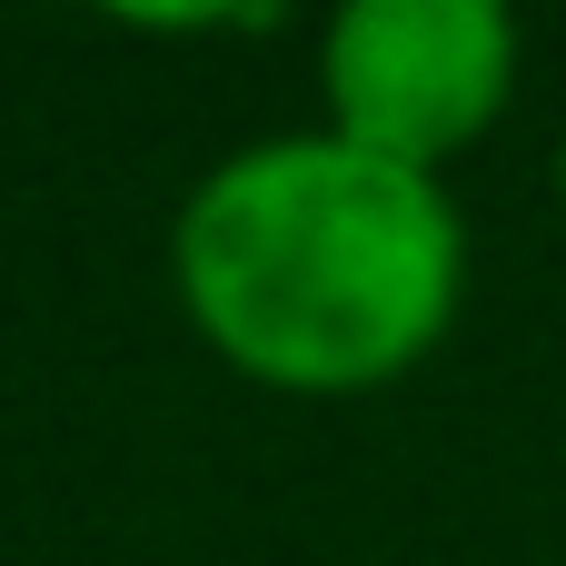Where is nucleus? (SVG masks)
<instances>
[{"instance_id": "f257e3e1", "label": "nucleus", "mask_w": 566, "mask_h": 566, "mask_svg": "<svg viewBox=\"0 0 566 566\" xmlns=\"http://www.w3.org/2000/svg\"><path fill=\"white\" fill-rule=\"evenodd\" d=\"M189 328L298 398H348L418 368L468 298V219L438 169L358 139L279 129L229 149L169 229Z\"/></svg>"}, {"instance_id": "f03ea898", "label": "nucleus", "mask_w": 566, "mask_h": 566, "mask_svg": "<svg viewBox=\"0 0 566 566\" xmlns=\"http://www.w3.org/2000/svg\"><path fill=\"white\" fill-rule=\"evenodd\" d=\"M318 90L338 139L438 169L507 109L517 20L497 0H348L318 30Z\"/></svg>"}, {"instance_id": "7ed1b4c3", "label": "nucleus", "mask_w": 566, "mask_h": 566, "mask_svg": "<svg viewBox=\"0 0 566 566\" xmlns=\"http://www.w3.org/2000/svg\"><path fill=\"white\" fill-rule=\"evenodd\" d=\"M557 209H566V139H557Z\"/></svg>"}]
</instances>
